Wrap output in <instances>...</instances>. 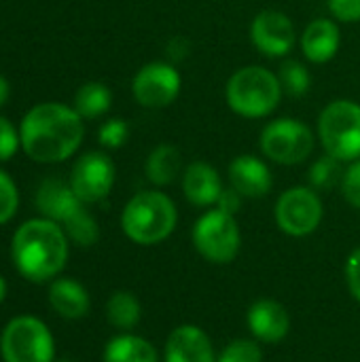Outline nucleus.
<instances>
[{
	"label": "nucleus",
	"instance_id": "f257e3e1",
	"mask_svg": "<svg viewBox=\"0 0 360 362\" xmlns=\"http://www.w3.org/2000/svg\"><path fill=\"white\" fill-rule=\"evenodd\" d=\"M83 117L55 102L34 106L21 123V146L34 161L57 163L68 159L83 142Z\"/></svg>",
	"mask_w": 360,
	"mask_h": 362
},
{
	"label": "nucleus",
	"instance_id": "f03ea898",
	"mask_svg": "<svg viewBox=\"0 0 360 362\" xmlns=\"http://www.w3.org/2000/svg\"><path fill=\"white\" fill-rule=\"evenodd\" d=\"M11 252L15 267L23 278L45 282L64 269L68 259V242L55 221L34 218L17 229Z\"/></svg>",
	"mask_w": 360,
	"mask_h": 362
},
{
	"label": "nucleus",
	"instance_id": "7ed1b4c3",
	"mask_svg": "<svg viewBox=\"0 0 360 362\" xmlns=\"http://www.w3.org/2000/svg\"><path fill=\"white\" fill-rule=\"evenodd\" d=\"M176 221L178 212L174 202L159 191H142L134 195L121 214L123 233L142 246L159 244L170 238L176 229Z\"/></svg>",
	"mask_w": 360,
	"mask_h": 362
},
{
	"label": "nucleus",
	"instance_id": "20e7f679",
	"mask_svg": "<svg viewBox=\"0 0 360 362\" xmlns=\"http://www.w3.org/2000/svg\"><path fill=\"white\" fill-rule=\"evenodd\" d=\"M229 108L244 119L272 115L282 98L280 78L263 66H244L231 74L225 87Z\"/></svg>",
	"mask_w": 360,
	"mask_h": 362
},
{
	"label": "nucleus",
	"instance_id": "39448f33",
	"mask_svg": "<svg viewBox=\"0 0 360 362\" xmlns=\"http://www.w3.org/2000/svg\"><path fill=\"white\" fill-rule=\"evenodd\" d=\"M318 136L329 157L342 163L360 159V104L352 100L331 102L320 112Z\"/></svg>",
	"mask_w": 360,
	"mask_h": 362
},
{
	"label": "nucleus",
	"instance_id": "423d86ee",
	"mask_svg": "<svg viewBox=\"0 0 360 362\" xmlns=\"http://www.w3.org/2000/svg\"><path fill=\"white\" fill-rule=\"evenodd\" d=\"M193 244L206 261L219 265L231 263L238 257L242 244L240 227L233 214L214 208L199 216L193 227Z\"/></svg>",
	"mask_w": 360,
	"mask_h": 362
},
{
	"label": "nucleus",
	"instance_id": "0eeeda50",
	"mask_svg": "<svg viewBox=\"0 0 360 362\" xmlns=\"http://www.w3.org/2000/svg\"><path fill=\"white\" fill-rule=\"evenodd\" d=\"M0 350L4 362H53L55 354L47 325L32 316H19L6 325Z\"/></svg>",
	"mask_w": 360,
	"mask_h": 362
},
{
	"label": "nucleus",
	"instance_id": "6e6552de",
	"mask_svg": "<svg viewBox=\"0 0 360 362\" xmlns=\"http://www.w3.org/2000/svg\"><path fill=\"white\" fill-rule=\"evenodd\" d=\"M261 151L280 165H299L314 151L312 129L297 119H278L261 132Z\"/></svg>",
	"mask_w": 360,
	"mask_h": 362
},
{
	"label": "nucleus",
	"instance_id": "1a4fd4ad",
	"mask_svg": "<svg viewBox=\"0 0 360 362\" xmlns=\"http://www.w3.org/2000/svg\"><path fill=\"white\" fill-rule=\"evenodd\" d=\"M323 202L308 187H295L284 191L276 204L278 227L293 238L310 235L318 229L323 221Z\"/></svg>",
	"mask_w": 360,
	"mask_h": 362
},
{
	"label": "nucleus",
	"instance_id": "9d476101",
	"mask_svg": "<svg viewBox=\"0 0 360 362\" xmlns=\"http://www.w3.org/2000/svg\"><path fill=\"white\" fill-rule=\"evenodd\" d=\"M180 74L172 64L151 62L138 70L132 83L134 98L144 108H166L180 93Z\"/></svg>",
	"mask_w": 360,
	"mask_h": 362
},
{
	"label": "nucleus",
	"instance_id": "9b49d317",
	"mask_svg": "<svg viewBox=\"0 0 360 362\" xmlns=\"http://www.w3.org/2000/svg\"><path fill=\"white\" fill-rule=\"evenodd\" d=\"M115 185V163L104 153H85L72 168L70 187L83 204L104 199Z\"/></svg>",
	"mask_w": 360,
	"mask_h": 362
},
{
	"label": "nucleus",
	"instance_id": "f8f14e48",
	"mask_svg": "<svg viewBox=\"0 0 360 362\" xmlns=\"http://www.w3.org/2000/svg\"><path fill=\"white\" fill-rule=\"evenodd\" d=\"M250 40L265 57H284L295 45V25L282 11H261L250 23Z\"/></svg>",
	"mask_w": 360,
	"mask_h": 362
},
{
	"label": "nucleus",
	"instance_id": "ddd939ff",
	"mask_svg": "<svg viewBox=\"0 0 360 362\" xmlns=\"http://www.w3.org/2000/svg\"><path fill=\"white\" fill-rule=\"evenodd\" d=\"M248 329L259 341L278 344L291 331V316L282 303L274 299H261L248 310Z\"/></svg>",
	"mask_w": 360,
	"mask_h": 362
},
{
	"label": "nucleus",
	"instance_id": "4468645a",
	"mask_svg": "<svg viewBox=\"0 0 360 362\" xmlns=\"http://www.w3.org/2000/svg\"><path fill=\"white\" fill-rule=\"evenodd\" d=\"M166 362H216L212 341L193 325L174 329L166 341Z\"/></svg>",
	"mask_w": 360,
	"mask_h": 362
},
{
	"label": "nucleus",
	"instance_id": "2eb2a0df",
	"mask_svg": "<svg viewBox=\"0 0 360 362\" xmlns=\"http://www.w3.org/2000/svg\"><path fill=\"white\" fill-rule=\"evenodd\" d=\"M229 182L242 197H265L272 189V172L265 161L255 155H240L229 165Z\"/></svg>",
	"mask_w": 360,
	"mask_h": 362
},
{
	"label": "nucleus",
	"instance_id": "dca6fc26",
	"mask_svg": "<svg viewBox=\"0 0 360 362\" xmlns=\"http://www.w3.org/2000/svg\"><path fill=\"white\" fill-rule=\"evenodd\" d=\"M342 45L339 25L333 19L320 17L308 23L301 34V51L312 64H327L331 62Z\"/></svg>",
	"mask_w": 360,
	"mask_h": 362
},
{
	"label": "nucleus",
	"instance_id": "f3484780",
	"mask_svg": "<svg viewBox=\"0 0 360 362\" xmlns=\"http://www.w3.org/2000/svg\"><path fill=\"white\" fill-rule=\"evenodd\" d=\"M223 191L225 189L221 185V176L214 170V165L206 161H195L185 170L182 193L193 206H199V208L214 206Z\"/></svg>",
	"mask_w": 360,
	"mask_h": 362
},
{
	"label": "nucleus",
	"instance_id": "a211bd4d",
	"mask_svg": "<svg viewBox=\"0 0 360 362\" xmlns=\"http://www.w3.org/2000/svg\"><path fill=\"white\" fill-rule=\"evenodd\" d=\"M36 206L49 221L66 223L83 208V202L74 195L72 187L64 185L62 180H47L38 189Z\"/></svg>",
	"mask_w": 360,
	"mask_h": 362
},
{
	"label": "nucleus",
	"instance_id": "6ab92c4d",
	"mask_svg": "<svg viewBox=\"0 0 360 362\" xmlns=\"http://www.w3.org/2000/svg\"><path fill=\"white\" fill-rule=\"evenodd\" d=\"M49 301L51 308L70 320L83 318L89 312V295L87 291L72 278L55 280L49 288Z\"/></svg>",
	"mask_w": 360,
	"mask_h": 362
},
{
	"label": "nucleus",
	"instance_id": "aec40b11",
	"mask_svg": "<svg viewBox=\"0 0 360 362\" xmlns=\"http://www.w3.org/2000/svg\"><path fill=\"white\" fill-rule=\"evenodd\" d=\"M180 168V151L172 144H159L146 159V178L157 187H166L176 180Z\"/></svg>",
	"mask_w": 360,
	"mask_h": 362
},
{
	"label": "nucleus",
	"instance_id": "412c9836",
	"mask_svg": "<svg viewBox=\"0 0 360 362\" xmlns=\"http://www.w3.org/2000/svg\"><path fill=\"white\" fill-rule=\"evenodd\" d=\"M104 362H157V352L142 337L119 335L108 341L104 350Z\"/></svg>",
	"mask_w": 360,
	"mask_h": 362
},
{
	"label": "nucleus",
	"instance_id": "4be33fe9",
	"mask_svg": "<svg viewBox=\"0 0 360 362\" xmlns=\"http://www.w3.org/2000/svg\"><path fill=\"white\" fill-rule=\"evenodd\" d=\"M112 102L110 89L102 83H85L74 95V110L83 119H98L108 112Z\"/></svg>",
	"mask_w": 360,
	"mask_h": 362
},
{
	"label": "nucleus",
	"instance_id": "5701e85b",
	"mask_svg": "<svg viewBox=\"0 0 360 362\" xmlns=\"http://www.w3.org/2000/svg\"><path fill=\"white\" fill-rule=\"evenodd\" d=\"M140 303L132 293L119 291L106 303L108 322L117 329H134L140 322Z\"/></svg>",
	"mask_w": 360,
	"mask_h": 362
},
{
	"label": "nucleus",
	"instance_id": "b1692460",
	"mask_svg": "<svg viewBox=\"0 0 360 362\" xmlns=\"http://www.w3.org/2000/svg\"><path fill=\"white\" fill-rule=\"evenodd\" d=\"M278 78H280L282 91H286L293 98L306 95L310 91V87H312V74H310V70L301 62H297V59L284 62L280 66Z\"/></svg>",
	"mask_w": 360,
	"mask_h": 362
},
{
	"label": "nucleus",
	"instance_id": "393cba45",
	"mask_svg": "<svg viewBox=\"0 0 360 362\" xmlns=\"http://www.w3.org/2000/svg\"><path fill=\"white\" fill-rule=\"evenodd\" d=\"M64 225H66L68 235H70L76 244H81V246H91V244L98 240V225H95L93 216H91L85 208H81V210H79L72 218H68Z\"/></svg>",
	"mask_w": 360,
	"mask_h": 362
},
{
	"label": "nucleus",
	"instance_id": "a878e982",
	"mask_svg": "<svg viewBox=\"0 0 360 362\" xmlns=\"http://www.w3.org/2000/svg\"><path fill=\"white\" fill-rule=\"evenodd\" d=\"M339 163L337 159L333 157H323L320 161H316L310 170V182L316 187V189H333L342 178V170H339Z\"/></svg>",
	"mask_w": 360,
	"mask_h": 362
},
{
	"label": "nucleus",
	"instance_id": "bb28decb",
	"mask_svg": "<svg viewBox=\"0 0 360 362\" xmlns=\"http://www.w3.org/2000/svg\"><path fill=\"white\" fill-rule=\"evenodd\" d=\"M263 354L259 350V346L255 341L248 339H236L231 341L221 356L216 358V362H261Z\"/></svg>",
	"mask_w": 360,
	"mask_h": 362
},
{
	"label": "nucleus",
	"instance_id": "cd10ccee",
	"mask_svg": "<svg viewBox=\"0 0 360 362\" xmlns=\"http://www.w3.org/2000/svg\"><path fill=\"white\" fill-rule=\"evenodd\" d=\"M17 204H19V195L15 182L4 172H0V225L13 218V214L17 212Z\"/></svg>",
	"mask_w": 360,
	"mask_h": 362
},
{
	"label": "nucleus",
	"instance_id": "c85d7f7f",
	"mask_svg": "<svg viewBox=\"0 0 360 362\" xmlns=\"http://www.w3.org/2000/svg\"><path fill=\"white\" fill-rule=\"evenodd\" d=\"M127 134H129V129H127V123H125V121H121V119H110V121H106V123L100 127L98 140H100V144L106 146V148H119V146L125 144Z\"/></svg>",
	"mask_w": 360,
	"mask_h": 362
},
{
	"label": "nucleus",
	"instance_id": "c756f323",
	"mask_svg": "<svg viewBox=\"0 0 360 362\" xmlns=\"http://www.w3.org/2000/svg\"><path fill=\"white\" fill-rule=\"evenodd\" d=\"M342 191H344L346 202L360 210V159L352 161V165L344 172Z\"/></svg>",
	"mask_w": 360,
	"mask_h": 362
},
{
	"label": "nucleus",
	"instance_id": "7c9ffc66",
	"mask_svg": "<svg viewBox=\"0 0 360 362\" xmlns=\"http://www.w3.org/2000/svg\"><path fill=\"white\" fill-rule=\"evenodd\" d=\"M327 6L344 23L360 21V0H327Z\"/></svg>",
	"mask_w": 360,
	"mask_h": 362
},
{
	"label": "nucleus",
	"instance_id": "2f4dec72",
	"mask_svg": "<svg viewBox=\"0 0 360 362\" xmlns=\"http://www.w3.org/2000/svg\"><path fill=\"white\" fill-rule=\"evenodd\" d=\"M19 136L15 132V127L0 117V161H6L15 155L17 146H19Z\"/></svg>",
	"mask_w": 360,
	"mask_h": 362
},
{
	"label": "nucleus",
	"instance_id": "473e14b6",
	"mask_svg": "<svg viewBox=\"0 0 360 362\" xmlns=\"http://www.w3.org/2000/svg\"><path fill=\"white\" fill-rule=\"evenodd\" d=\"M346 278H348V286H350V293L352 297L360 301V248H356L350 259H348V265H346Z\"/></svg>",
	"mask_w": 360,
	"mask_h": 362
},
{
	"label": "nucleus",
	"instance_id": "72a5a7b5",
	"mask_svg": "<svg viewBox=\"0 0 360 362\" xmlns=\"http://www.w3.org/2000/svg\"><path fill=\"white\" fill-rule=\"evenodd\" d=\"M240 193L236 191V189H227V191H223L221 193V197H219V208L221 210H225V212H229V214H236L238 212V208H240Z\"/></svg>",
	"mask_w": 360,
	"mask_h": 362
},
{
	"label": "nucleus",
	"instance_id": "f704fd0d",
	"mask_svg": "<svg viewBox=\"0 0 360 362\" xmlns=\"http://www.w3.org/2000/svg\"><path fill=\"white\" fill-rule=\"evenodd\" d=\"M6 98H8V83L0 76V106L4 104Z\"/></svg>",
	"mask_w": 360,
	"mask_h": 362
},
{
	"label": "nucleus",
	"instance_id": "c9c22d12",
	"mask_svg": "<svg viewBox=\"0 0 360 362\" xmlns=\"http://www.w3.org/2000/svg\"><path fill=\"white\" fill-rule=\"evenodd\" d=\"M4 295H6V282H4V278L0 276V303H2V299H4Z\"/></svg>",
	"mask_w": 360,
	"mask_h": 362
}]
</instances>
